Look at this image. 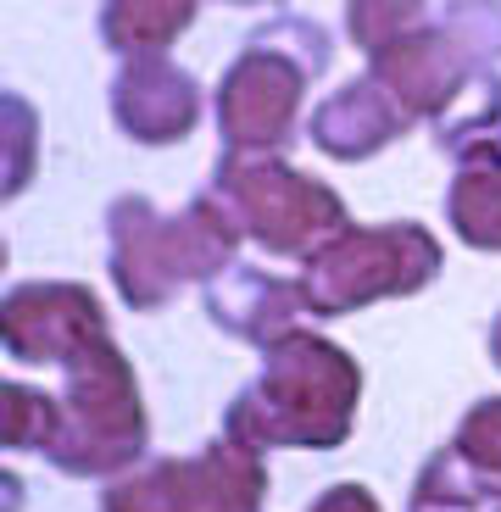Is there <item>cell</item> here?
I'll return each mask as SVG.
<instances>
[{"instance_id": "obj_1", "label": "cell", "mask_w": 501, "mask_h": 512, "mask_svg": "<svg viewBox=\"0 0 501 512\" xmlns=\"http://www.w3.org/2000/svg\"><path fill=\"white\" fill-rule=\"evenodd\" d=\"M362 362L340 340L296 323L262 346V368L223 412V435L251 451H334L362 412Z\"/></svg>"}, {"instance_id": "obj_2", "label": "cell", "mask_w": 501, "mask_h": 512, "mask_svg": "<svg viewBox=\"0 0 501 512\" xmlns=\"http://www.w3.org/2000/svg\"><path fill=\"white\" fill-rule=\"evenodd\" d=\"M240 245V218L212 184L179 212H162L145 195H117L106 206V273L129 312H162L190 284H212L240 262Z\"/></svg>"}, {"instance_id": "obj_3", "label": "cell", "mask_w": 501, "mask_h": 512, "mask_svg": "<svg viewBox=\"0 0 501 512\" xmlns=\"http://www.w3.org/2000/svg\"><path fill=\"white\" fill-rule=\"evenodd\" d=\"M334 62V45L312 17H273L240 45L212 90L223 151L234 156H284L301 128L307 84H318Z\"/></svg>"}, {"instance_id": "obj_4", "label": "cell", "mask_w": 501, "mask_h": 512, "mask_svg": "<svg viewBox=\"0 0 501 512\" xmlns=\"http://www.w3.org/2000/svg\"><path fill=\"white\" fill-rule=\"evenodd\" d=\"M440 268H446L440 234L412 218H390V223H346L340 234H329L296 268V279L307 318L329 323L368 312L379 301H412L440 279Z\"/></svg>"}, {"instance_id": "obj_5", "label": "cell", "mask_w": 501, "mask_h": 512, "mask_svg": "<svg viewBox=\"0 0 501 512\" xmlns=\"http://www.w3.org/2000/svg\"><path fill=\"white\" fill-rule=\"evenodd\" d=\"M151 451V412L129 351L112 334L62 368V435L45 451L67 479H117Z\"/></svg>"}, {"instance_id": "obj_6", "label": "cell", "mask_w": 501, "mask_h": 512, "mask_svg": "<svg viewBox=\"0 0 501 512\" xmlns=\"http://www.w3.org/2000/svg\"><path fill=\"white\" fill-rule=\"evenodd\" d=\"M212 190L229 201L245 240L268 251L273 262H307L329 234L346 229V201L340 190L312 173H301L284 156H234L223 151L212 167Z\"/></svg>"}, {"instance_id": "obj_7", "label": "cell", "mask_w": 501, "mask_h": 512, "mask_svg": "<svg viewBox=\"0 0 501 512\" xmlns=\"http://www.w3.org/2000/svg\"><path fill=\"white\" fill-rule=\"evenodd\" d=\"M268 485V457L218 435L190 457H145L106 479L101 512H262Z\"/></svg>"}, {"instance_id": "obj_8", "label": "cell", "mask_w": 501, "mask_h": 512, "mask_svg": "<svg viewBox=\"0 0 501 512\" xmlns=\"http://www.w3.org/2000/svg\"><path fill=\"white\" fill-rule=\"evenodd\" d=\"M106 334H112L106 301L78 279H23L6 290V307H0L6 357L23 362V368L62 373L67 362L84 357Z\"/></svg>"}, {"instance_id": "obj_9", "label": "cell", "mask_w": 501, "mask_h": 512, "mask_svg": "<svg viewBox=\"0 0 501 512\" xmlns=\"http://www.w3.org/2000/svg\"><path fill=\"white\" fill-rule=\"evenodd\" d=\"M206 112V90L190 67L173 56H129L112 78V123L123 128V140L134 145H179L195 134Z\"/></svg>"}, {"instance_id": "obj_10", "label": "cell", "mask_w": 501, "mask_h": 512, "mask_svg": "<svg viewBox=\"0 0 501 512\" xmlns=\"http://www.w3.org/2000/svg\"><path fill=\"white\" fill-rule=\"evenodd\" d=\"M368 73L379 78L418 123H440L451 106L463 101V90L485 73V67L463 51V39L451 34L446 23H424L418 34L396 39L390 51L373 56Z\"/></svg>"}, {"instance_id": "obj_11", "label": "cell", "mask_w": 501, "mask_h": 512, "mask_svg": "<svg viewBox=\"0 0 501 512\" xmlns=\"http://www.w3.org/2000/svg\"><path fill=\"white\" fill-rule=\"evenodd\" d=\"M418 117L396 101V95L379 84L373 73L346 78L334 95H323L318 106L307 112V140L318 145L329 162H373L379 151L412 134Z\"/></svg>"}, {"instance_id": "obj_12", "label": "cell", "mask_w": 501, "mask_h": 512, "mask_svg": "<svg viewBox=\"0 0 501 512\" xmlns=\"http://www.w3.org/2000/svg\"><path fill=\"white\" fill-rule=\"evenodd\" d=\"M201 307L206 323L240 346H273L279 334H290L307 318V301H301V279H284L273 268L257 262H234L223 268L212 284H201Z\"/></svg>"}, {"instance_id": "obj_13", "label": "cell", "mask_w": 501, "mask_h": 512, "mask_svg": "<svg viewBox=\"0 0 501 512\" xmlns=\"http://www.w3.org/2000/svg\"><path fill=\"white\" fill-rule=\"evenodd\" d=\"M201 0H106L95 17V34L112 56H167L190 34Z\"/></svg>"}, {"instance_id": "obj_14", "label": "cell", "mask_w": 501, "mask_h": 512, "mask_svg": "<svg viewBox=\"0 0 501 512\" xmlns=\"http://www.w3.org/2000/svg\"><path fill=\"white\" fill-rule=\"evenodd\" d=\"M435 134V151L451 156L457 167H474V162H496L501 167V73L485 67L463 90V101L451 106L440 123H429Z\"/></svg>"}, {"instance_id": "obj_15", "label": "cell", "mask_w": 501, "mask_h": 512, "mask_svg": "<svg viewBox=\"0 0 501 512\" xmlns=\"http://www.w3.org/2000/svg\"><path fill=\"white\" fill-rule=\"evenodd\" d=\"M446 212L451 234L479 256H501V167L496 162H474L457 167V179L446 184Z\"/></svg>"}, {"instance_id": "obj_16", "label": "cell", "mask_w": 501, "mask_h": 512, "mask_svg": "<svg viewBox=\"0 0 501 512\" xmlns=\"http://www.w3.org/2000/svg\"><path fill=\"white\" fill-rule=\"evenodd\" d=\"M407 507L412 512H479V507H496V490H490L474 462L446 440V446H435V457L418 468Z\"/></svg>"}, {"instance_id": "obj_17", "label": "cell", "mask_w": 501, "mask_h": 512, "mask_svg": "<svg viewBox=\"0 0 501 512\" xmlns=\"http://www.w3.org/2000/svg\"><path fill=\"white\" fill-rule=\"evenodd\" d=\"M0 429H6V451H45L62 435V390H39V384L6 379V396H0Z\"/></svg>"}, {"instance_id": "obj_18", "label": "cell", "mask_w": 501, "mask_h": 512, "mask_svg": "<svg viewBox=\"0 0 501 512\" xmlns=\"http://www.w3.org/2000/svg\"><path fill=\"white\" fill-rule=\"evenodd\" d=\"M424 23H435L429 0H346V39L368 62L379 51H390L396 39L418 34Z\"/></svg>"}, {"instance_id": "obj_19", "label": "cell", "mask_w": 501, "mask_h": 512, "mask_svg": "<svg viewBox=\"0 0 501 512\" xmlns=\"http://www.w3.org/2000/svg\"><path fill=\"white\" fill-rule=\"evenodd\" d=\"M451 446L474 462L479 479H485V485L496 490V501H501V396H479L474 407L457 418Z\"/></svg>"}, {"instance_id": "obj_20", "label": "cell", "mask_w": 501, "mask_h": 512, "mask_svg": "<svg viewBox=\"0 0 501 512\" xmlns=\"http://www.w3.org/2000/svg\"><path fill=\"white\" fill-rule=\"evenodd\" d=\"M440 23L463 39L479 67H501V0H446Z\"/></svg>"}, {"instance_id": "obj_21", "label": "cell", "mask_w": 501, "mask_h": 512, "mask_svg": "<svg viewBox=\"0 0 501 512\" xmlns=\"http://www.w3.org/2000/svg\"><path fill=\"white\" fill-rule=\"evenodd\" d=\"M39 167V112L23 95H6V195H23Z\"/></svg>"}, {"instance_id": "obj_22", "label": "cell", "mask_w": 501, "mask_h": 512, "mask_svg": "<svg viewBox=\"0 0 501 512\" xmlns=\"http://www.w3.org/2000/svg\"><path fill=\"white\" fill-rule=\"evenodd\" d=\"M307 512H385V501L373 496L362 479H340V485L318 490V501H307Z\"/></svg>"}, {"instance_id": "obj_23", "label": "cell", "mask_w": 501, "mask_h": 512, "mask_svg": "<svg viewBox=\"0 0 501 512\" xmlns=\"http://www.w3.org/2000/svg\"><path fill=\"white\" fill-rule=\"evenodd\" d=\"M485 351H490V362L501 368V312L490 318V329H485Z\"/></svg>"}, {"instance_id": "obj_24", "label": "cell", "mask_w": 501, "mask_h": 512, "mask_svg": "<svg viewBox=\"0 0 501 512\" xmlns=\"http://www.w3.org/2000/svg\"><path fill=\"white\" fill-rule=\"evenodd\" d=\"M229 6H279V0H229Z\"/></svg>"}, {"instance_id": "obj_25", "label": "cell", "mask_w": 501, "mask_h": 512, "mask_svg": "<svg viewBox=\"0 0 501 512\" xmlns=\"http://www.w3.org/2000/svg\"><path fill=\"white\" fill-rule=\"evenodd\" d=\"M496 512H501V501H496Z\"/></svg>"}]
</instances>
